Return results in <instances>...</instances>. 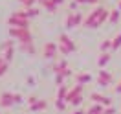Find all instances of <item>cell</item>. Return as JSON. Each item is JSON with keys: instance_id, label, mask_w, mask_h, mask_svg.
I'll use <instances>...</instances> for the list:
<instances>
[{"instance_id": "6da1fadb", "label": "cell", "mask_w": 121, "mask_h": 114, "mask_svg": "<svg viewBox=\"0 0 121 114\" xmlns=\"http://www.w3.org/2000/svg\"><path fill=\"white\" fill-rule=\"evenodd\" d=\"M9 37L18 41L20 44H28V42H33V35H31L30 30H18V28H9Z\"/></svg>"}, {"instance_id": "7a4b0ae2", "label": "cell", "mask_w": 121, "mask_h": 114, "mask_svg": "<svg viewBox=\"0 0 121 114\" xmlns=\"http://www.w3.org/2000/svg\"><path fill=\"white\" fill-rule=\"evenodd\" d=\"M83 20L84 18H83V13H81V11H72V13H68V17H66L64 26H66V30H73V28H77Z\"/></svg>"}, {"instance_id": "3957f363", "label": "cell", "mask_w": 121, "mask_h": 114, "mask_svg": "<svg viewBox=\"0 0 121 114\" xmlns=\"http://www.w3.org/2000/svg\"><path fill=\"white\" fill-rule=\"evenodd\" d=\"M103 11H105V8H103V6H97L95 9H92L90 15H88V17L83 20V26H84V28H92V24H94V22L99 18V17H101V13H103Z\"/></svg>"}, {"instance_id": "277c9868", "label": "cell", "mask_w": 121, "mask_h": 114, "mask_svg": "<svg viewBox=\"0 0 121 114\" xmlns=\"http://www.w3.org/2000/svg\"><path fill=\"white\" fill-rule=\"evenodd\" d=\"M8 26L18 28V30H30V20H28V18H18V17L11 15L8 18Z\"/></svg>"}, {"instance_id": "5b68a950", "label": "cell", "mask_w": 121, "mask_h": 114, "mask_svg": "<svg viewBox=\"0 0 121 114\" xmlns=\"http://www.w3.org/2000/svg\"><path fill=\"white\" fill-rule=\"evenodd\" d=\"M57 52H59V44H55V42H46L42 46V57L44 59H55Z\"/></svg>"}, {"instance_id": "8992f818", "label": "cell", "mask_w": 121, "mask_h": 114, "mask_svg": "<svg viewBox=\"0 0 121 114\" xmlns=\"http://www.w3.org/2000/svg\"><path fill=\"white\" fill-rule=\"evenodd\" d=\"M57 41H59V46H62V48H66V50H68L70 53H73V52L77 50L75 42H73V41H72V39H70L68 35H66V33H60Z\"/></svg>"}, {"instance_id": "52a82bcc", "label": "cell", "mask_w": 121, "mask_h": 114, "mask_svg": "<svg viewBox=\"0 0 121 114\" xmlns=\"http://www.w3.org/2000/svg\"><path fill=\"white\" fill-rule=\"evenodd\" d=\"M90 101L92 103H97V105H103V107H112V99L103 96V94H97V92H92L90 94Z\"/></svg>"}, {"instance_id": "ba28073f", "label": "cell", "mask_w": 121, "mask_h": 114, "mask_svg": "<svg viewBox=\"0 0 121 114\" xmlns=\"http://www.w3.org/2000/svg\"><path fill=\"white\" fill-rule=\"evenodd\" d=\"M15 105V94L13 92H2L0 94V107L9 109V107Z\"/></svg>"}, {"instance_id": "9c48e42d", "label": "cell", "mask_w": 121, "mask_h": 114, "mask_svg": "<svg viewBox=\"0 0 121 114\" xmlns=\"http://www.w3.org/2000/svg\"><path fill=\"white\" fill-rule=\"evenodd\" d=\"M112 79L114 77L110 72H106V70H99L97 72V85H101V87H110Z\"/></svg>"}, {"instance_id": "30bf717a", "label": "cell", "mask_w": 121, "mask_h": 114, "mask_svg": "<svg viewBox=\"0 0 121 114\" xmlns=\"http://www.w3.org/2000/svg\"><path fill=\"white\" fill-rule=\"evenodd\" d=\"M83 87H84V85H75L73 88H70L68 94H66V99H64V101H66V103H72V101H73L77 96H81V94H83Z\"/></svg>"}, {"instance_id": "8fae6325", "label": "cell", "mask_w": 121, "mask_h": 114, "mask_svg": "<svg viewBox=\"0 0 121 114\" xmlns=\"http://www.w3.org/2000/svg\"><path fill=\"white\" fill-rule=\"evenodd\" d=\"M110 61H112V52H103V53H101V55L97 57V66L103 70Z\"/></svg>"}, {"instance_id": "7c38bea8", "label": "cell", "mask_w": 121, "mask_h": 114, "mask_svg": "<svg viewBox=\"0 0 121 114\" xmlns=\"http://www.w3.org/2000/svg\"><path fill=\"white\" fill-rule=\"evenodd\" d=\"M66 68H68V61L66 59H60V61L53 63L52 66H50V70H52L53 74H60L62 70H66Z\"/></svg>"}, {"instance_id": "4fadbf2b", "label": "cell", "mask_w": 121, "mask_h": 114, "mask_svg": "<svg viewBox=\"0 0 121 114\" xmlns=\"http://www.w3.org/2000/svg\"><path fill=\"white\" fill-rule=\"evenodd\" d=\"M46 109H48V101H46V99H39L37 103L30 105L31 112H42V110H46Z\"/></svg>"}, {"instance_id": "5bb4252c", "label": "cell", "mask_w": 121, "mask_h": 114, "mask_svg": "<svg viewBox=\"0 0 121 114\" xmlns=\"http://www.w3.org/2000/svg\"><path fill=\"white\" fill-rule=\"evenodd\" d=\"M108 17H110V13H108V11H103V13H101V17H99L97 20H95V22L92 24V28H101V26H103V24L106 22V20H108Z\"/></svg>"}, {"instance_id": "9a60e30c", "label": "cell", "mask_w": 121, "mask_h": 114, "mask_svg": "<svg viewBox=\"0 0 121 114\" xmlns=\"http://www.w3.org/2000/svg\"><path fill=\"white\" fill-rule=\"evenodd\" d=\"M75 81H77V85H88L92 81V76L90 74H77Z\"/></svg>"}, {"instance_id": "2e32d148", "label": "cell", "mask_w": 121, "mask_h": 114, "mask_svg": "<svg viewBox=\"0 0 121 114\" xmlns=\"http://www.w3.org/2000/svg\"><path fill=\"white\" fill-rule=\"evenodd\" d=\"M119 18H121V11L119 9H112V11H110V17H108V22L110 24H117Z\"/></svg>"}, {"instance_id": "e0dca14e", "label": "cell", "mask_w": 121, "mask_h": 114, "mask_svg": "<svg viewBox=\"0 0 121 114\" xmlns=\"http://www.w3.org/2000/svg\"><path fill=\"white\" fill-rule=\"evenodd\" d=\"M86 114H105V107L103 105H97V103H94V105L86 110Z\"/></svg>"}, {"instance_id": "ac0fdd59", "label": "cell", "mask_w": 121, "mask_h": 114, "mask_svg": "<svg viewBox=\"0 0 121 114\" xmlns=\"http://www.w3.org/2000/svg\"><path fill=\"white\" fill-rule=\"evenodd\" d=\"M20 52L28 53V55H33V53L37 52V50H35V46H33V42H28V44H20Z\"/></svg>"}, {"instance_id": "d6986e66", "label": "cell", "mask_w": 121, "mask_h": 114, "mask_svg": "<svg viewBox=\"0 0 121 114\" xmlns=\"http://www.w3.org/2000/svg\"><path fill=\"white\" fill-rule=\"evenodd\" d=\"M99 48H101V53L103 52H112V39H105Z\"/></svg>"}, {"instance_id": "ffe728a7", "label": "cell", "mask_w": 121, "mask_h": 114, "mask_svg": "<svg viewBox=\"0 0 121 114\" xmlns=\"http://www.w3.org/2000/svg\"><path fill=\"white\" fill-rule=\"evenodd\" d=\"M68 87L66 85H60L59 87V90H57V99H66V94H68Z\"/></svg>"}, {"instance_id": "44dd1931", "label": "cell", "mask_w": 121, "mask_h": 114, "mask_svg": "<svg viewBox=\"0 0 121 114\" xmlns=\"http://www.w3.org/2000/svg\"><path fill=\"white\" fill-rule=\"evenodd\" d=\"M8 70H9V63L6 61V59H4L2 55H0V77L4 76V74H6Z\"/></svg>"}, {"instance_id": "7402d4cb", "label": "cell", "mask_w": 121, "mask_h": 114, "mask_svg": "<svg viewBox=\"0 0 121 114\" xmlns=\"http://www.w3.org/2000/svg\"><path fill=\"white\" fill-rule=\"evenodd\" d=\"M119 48H121V33L112 39V52H117Z\"/></svg>"}, {"instance_id": "603a6c76", "label": "cell", "mask_w": 121, "mask_h": 114, "mask_svg": "<svg viewBox=\"0 0 121 114\" xmlns=\"http://www.w3.org/2000/svg\"><path fill=\"white\" fill-rule=\"evenodd\" d=\"M9 48H15V41H4L2 44H0V52H6V50H9Z\"/></svg>"}, {"instance_id": "cb8c5ba5", "label": "cell", "mask_w": 121, "mask_h": 114, "mask_svg": "<svg viewBox=\"0 0 121 114\" xmlns=\"http://www.w3.org/2000/svg\"><path fill=\"white\" fill-rule=\"evenodd\" d=\"M13 53H15V48H9V50H6V52H2V57H4L8 63H11L13 61Z\"/></svg>"}, {"instance_id": "d4e9b609", "label": "cell", "mask_w": 121, "mask_h": 114, "mask_svg": "<svg viewBox=\"0 0 121 114\" xmlns=\"http://www.w3.org/2000/svg\"><path fill=\"white\" fill-rule=\"evenodd\" d=\"M42 6H44V9L48 11V13H55V11H57V8H59V6H55V4H52L50 0H48V2H44Z\"/></svg>"}, {"instance_id": "484cf974", "label": "cell", "mask_w": 121, "mask_h": 114, "mask_svg": "<svg viewBox=\"0 0 121 114\" xmlns=\"http://www.w3.org/2000/svg\"><path fill=\"white\" fill-rule=\"evenodd\" d=\"M66 105H68V103H66L64 99H57V101H55V109L60 110V112H62V110H66Z\"/></svg>"}, {"instance_id": "4316f807", "label": "cell", "mask_w": 121, "mask_h": 114, "mask_svg": "<svg viewBox=\"0 0 121 114\" xmlns=\"http://www.w3.org/2000/svg\"><path fill=\"white\" fill-rule=\"evenodd\" d=\"M20 4H22L26 9H30V8H35V4H37V0H18Z\"/></svg>"}, {"instance_id": "83f0119b", "label": "cell", "mask_w": 121, "mask_h": 114, "mask_svg": "<svg viewBox=\"0 0 121 114\" xmlns=\"http://www.w3.org/2000/svg\"><path fill=\"white\" fill-rule=\"evenodd\" d=\"M39 11L37 8H30V9H26V15H28V18H33V17H39Z\"/></svg>"}, {"instance_id": "f1b7e54d", "label": "cell", "mask_w": 121, "mask_h": 114, "mask_svg": "<svg viewBox=\"0 0 121 114\" xmlns=\"http://www.w3.org/2000/svg\"><path fill=\"white\" fill-rule=\"evenodd\" d=\"M83 101H84V99H83V94H81V96H77V98L73 99L70 105H73V107H81V105H83Z\"/></svg>"}, {"instance_id": "f546056e", "label": "cell", "mask_w": 121, "mask_h": 114, "mask_svg": "<svg viewBox=\"0 0 121 114\" xmlns=\"http://www.w3.org/2000/svg\"><path fill=\"white\" fill-rule=\"evenodd\" d=\"M64 79H66V77L62 76V74H55V83L59 85V87H60V85H64Z\"/></svg>"}, {"instance_id": "4dcf8cb0", "label": "cell", "mask_w": 121, "mask_h": 114, "mask_svg": "<svg viewBox=\"0 0 121 114\" xmlns=\"http://www.w3.org/2000/svg\"><path fill=\"white\" fill-rule=\"evenodd\" d=\"M60 74H62V76L66 77V79H68V77H72V76H73V72H72V70H70V68H66V70H62V72H60Z\"/></svg>"}, {"instance_id": "1f68e13d", "label": "cell", "mask_w": 121, "mask_h": 114, "mask_svg": "<svg viewBox=\"0 0 121 114\" xmlns=\"http://www.w3.org/2000/svg\"><path fill=\"white\" fill-rule=\"evenodd\" d=\"M26 101H28L30 105H33V103H37V101H39V98H37V96H30V98L26 99Z\"/></svg>"}, {"instance_id": "d6a6232c", "label": "cell", "mask_w": 121, "mask_h": 114, "mask_svg": "<svg viewBox=\"0 0 121 114\" xmlns=\"http://www.w3.org/2000/svg\"><path fill=\"white\" fill-rule=\"evenodd\" d=\"M105 114H116V109L114 107H105Z\"/></svg>"}, {"instance_id": "836d02e7", "label": "cell", "mask_w": 121, "mask_h": 114, "mask_svg": "<svg viewBox=\"0 0 121 114\" xmlns=\"http://www.w3.org/2000/svg\"><path fill=\"white\" fill-rule=\"evenodd\" d=\"M15 103H24V98L20 94H15Z\"/></svg>"}, {"instance_id": "e575fe53", "label": "cell", "mask_w": 121, "mask_h": 114, "mask_svg": "<svg viewBox=\"0 0 121 114\" xmlns=\"http://www.w3.org/2000/svg\"><path fill=\"white\" fill-rule=\"evenodd\" d=\"M52 4H55V6H60V4H64V0H50Z\"/></svg>"}, {"instance_id": "d590c367", "label": "cell", "mask_w": 121, "mask_h": 114, "mask_svg": "<svg viewBox=\"0 0 121 114\" xmlns=\"http://www.w3.org/2000/svg\"><path fill=\"white\" fill-rule=\"evenodd\" d=\"M72 114H86V110H83V109H77V110H73Z\"/></svg>"}, {"instance_id": "8d00e7d4", "label": "cell", "mask_w": 121, "mask_h": 114, "mask_svg": "<svg viewBox=\"0 0 121 114\" xmlns=\"http://www.w3.org/2000/svg\"><path fill=\"white\" fill-rule=\"evenodd\" d=\"M116 92H117V94H121V79H119V83L116 85Z\"/></svg>"}, {"instance_id": "74e56055", "label": "cell", "mask_w": 121, "mask_h": 114, "mask_svg": "<svg viewBox=\"0 0 121 114\" xmlns=\"http://www.w3.org/2000/svg\"><path fill=\"white\" fill-rule=\"evenodd\" d=\"M77 6H79V4H77L75 0H72V4H70V8H72V11H73V9H75V8H77Z\"/></svg>"}, {"instance_id": "f35d334b", "label": "cell", "mask_w": 121, "mask_h": 114, "mask_svg": "<svg viewBox=\"0 0 121 114\" xmlns=\"http://www.w3.org/2000/svg\"><path fill=\"white\" fill-rule=\"evenodd\" d=\"M28 85H35V79H33V77H31V76L28 77Z\"/></svg>"}, {"instance_id": "ab89813d", "label": "cell", "mask_w": 121, "mask_h": 114, "mask_svg": "<svg viewBox=\"0 0 121 114\" xmlns=\"http://www.w3.org/2000/svg\"><path fill=\"white\" fill-rule=\"evenodd\" d=\"M39 4H40V6H42V4H44V2H48V0H37Z\"/></svg>"}, {"instance_id": "60d3db41", "label": "cell", "mask_w": 121, "mask_h": 114, "mask_svg": "<svg viewBox=\"0 0 121 114\" xmlns=\"http://www.w3.org/2000/svg\"><path fill=\"white\" fill-rule=\"evenodd\" d=\"M117 9H119V11H121V0H119V2H117Z\"/></svg>"}]
</instances>
